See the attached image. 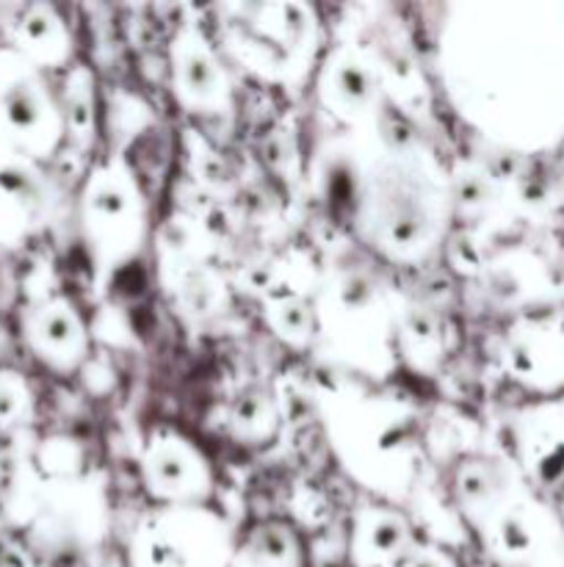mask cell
I'll use <instances>...</instances> for the list:
<instances>
[{"label": "cell", "instance_id": "cell-16", "mask_svg": "<svg viewBox=\"0 0 564 567\" xmlns=\"http://www.w3.org/2000/svg\"><path fill=\"white\" fill-rule=\"evenodd\" d=\"M404 567H448V565L442 563L440 557H435V554H418V557H409Z\"/></svg>", "mask_w": 564, "mask_h": 567}, {"label": "cell", "instance_id": "cell-6", "mask_svg": "<svg viewBox=\"0 0 564 567\" xmlns=\"http://www.w3.org/2000/svg\"><path fill=\"white\" fill-rule=\"evenodd\" d=\"M332 94L341 100L346 109L352 111H365L370 103H374V75L365 70V64L359 61H341L332 72Z\"/></svg>", "mask_w": 564, "mask_h": 567}, {"label": "cell", "instance_id": "cell-7", "mask_svg": "<svg viewBox=\"0 0 564 567\" xmlns=\"http://www.w3.org/2000/svg\"><path fill=\"white\" fill-rule=\"evenodd\" d=\"M252 567H296V543L282 526H263L249 540Z\"/></svg>", "mask_w": 564, "mask_h": 567}, {"label": "cell", "instance_id": "cell-12", "mask_svg": "<svg viewBox=\"0 0 564 567\" xmlns=\"http://www.w3.org/2000/svg\"><path fill=\"white\" fill-rule=\"evenodd\" d=\"M495 540L498 548H501L506 557H525L531 548V532L525 526V520H520L518 515H506L501 518L495 529Z\"/></svg>", "mask_w": 564, "mask_h": 567}, {"label": "cell", "instance_id": "cell-14", "mask_svg": "<svg viewBox=\"0 0 564 567\" xmlns=\"http://www.w3.org/2000/svg\"><path fill=\"white\" fill-rule=\"evenodd\" d=\"M459 199H462L464 208L484 205L487 199H490V183H487V177H479V175L459 177Z\"/></svg>", "mask_w": 564, "mask_h": 567}, {"label": "cell", "instance_id": "cell-2", "mask_svg": "<svg viewBox=\"0 0 564 567\" xmlns=\"http://www.w3.org/2000/svg\"><path fill=\"white\" fill-rule=\"evenodd\" d=\"M33 338H36V349H42V358L53 360L55 365L77 363L86 349L81 321L75 310L66 308L64 302H53L39 310Z\"/></svg>", "mask_w": 564, "mask_h": 567}, {"label": "cell", "instance_id": "cell-1", "mask_svg": "<svg viewBox=\"0 0 564 567\" xmlns=\"http://www.w3.org/2000/svg\"><path fill=\"white\" fill-rule=\"evenodd\" d=\"M147 485L155 496L164 498H194L205 493L208 474L197 454L182 441L153 443L147 452Z\"/></svg>", "mask_w": 564, "mask_h": 567}, {"label": "cell", "instance_id": "cell-13", "mask_svg": "<svg viewBox=\"0 0 564 567\" xmlns=\"http://www.w3.org/2000/svg\"><path fill=\"white\" fill-rule=\"evenodd\" d=\"M75 92H70L66 97V116H70V125L77 136H92L94 127V105H92V92L88 86H72Z\"/></svg>", "mask_w": 564, "mask_h": 567}, {"label": "cell", "instance_id": "cell-8", "mask_svg": "<svg viewBox=\"0 0 564 567\" xmlns=\"http://www.w3.org/2000/svg\"><path fill=\"white\" fill-rule=\"evenodd\" d=\"M271 327L293 347H307L315 336V316L302 299H282L271 308Z\"/></svg>", "mask_w": 564, "mask_h": 567}, {"label": "cell", "instance_id": "cell-10", "mask_svg": "<svg viewBox=\"0 0 564 567\" xmlns=\"http://www.w3.org/2000/svg\"><path fill=\"white\" fill-rule=\"evenodd\" d=\"M459 496H462L464 507H487L492 502V496L498 493L501 482H498V474L490 468V465H473V468H464L462 476H459Z\"/></svg>", "mask_w": 564, "mask_h": 567}, {"label": "cell", "instance_id": "cell-9", "mask_svg": "<svg viewBox=\"0 0 564 567\" xmlns=\"http://www.w3.org/2000/svg\"><path fill=\"white\" fill-rule=\"evenodd\" d=\"M271 421H274V410H271V402L265 393L247 391L236 399V404H232V426H236L243 437L263 435L271 426Z\"/></svg>", "mask_w": 564, "mask_h": 567}, {"label": "cell", "instance_id": "cell-15", "mask_svg": "<svg viewBox=\"0 0 564 567\" xmlns=\"http://www.w3.org/2000/svg\"><path fill=\"white\" fill-rule=\"evenodd\" d=\"M20 413V402H14V391L11 388H0V419H14Z\"/></svg>", "mask_w": 564, "mask_h": 567}, {"label": "cell", "instance_id": "cell-4", "mask_svg": "<svg viewBox=\"0 0 564 567\" xmlns=\"http://www.w3.org/2000/svg\"><path fill=\"white\" fill-rule=\"evenodd\" d=\"M407 526L398 518H393V515H379L365 529H359L357 535L359 554H365L370 567L396 563L404 554V548H407Z\"/></svg>", "mask_w": 564, "mask_h": 567}, {"label": "cell", "instance_id": "cell-5", "mask_svg": "<svg viewBox=\"0 0 564 567\" xmlns=\"http://www.w3.org/2000/svg\"><path fill=\"white\" fill-rule=\"evenodd\" d=\"M133 203H136V197L127 192L125 183L116 175H105L103 181L94 183L92 194H88V210H92L94 227L108 225L114 230V227L130 225Z\"/></svg>", "mask_w": 564, "mask_h": 567}, {"label": "cell", "instance_id": "cell-11", "mask_svg": "<svg viewBox=\"0 0 564 567\" xmlns=\"http://www.w3.org/2000/svg\"><path fill=\"white\" fill-rule=\"evenodd\" d=\"M6 114H9L11 125L20 127V131H31L33 125L42 116V105H39V97L28 86L14 89L6 100Z\"/></svg>", "mask_w": 564, "mask_h": 567}, {"label": "cell", "instance_id": "cell-3", "mask_svg": "<svg viewBox=\"0 0 564 567\" xmlns=\"http://www.w3.org/2000/svg\"><path fill=\"white\" fill-rule=\"evenodd\" d=\"M177 92L191 105H213L224 92L219 64L199 44H188L177 53Z\"/></svg>", "mask_w": 564, "mask_h": 567}]
</instances>
